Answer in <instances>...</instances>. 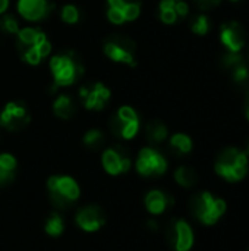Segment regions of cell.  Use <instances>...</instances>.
Returning a JSON list of instances; mask_svg holds the SVG:
<instances>
[{"label": "cell", "mask_w": 249, "mask_h": 251, "mask_svg": "<svg viewBox=\"0 0 249 251\" xmlns=\"http://www.w3.org/2000/svg\"><path fill=\"white\" fill-rule=\"evenodd\" d=\"M47 193L53 207L60 210L70 209L81 197L78 182L69 175H53L47 179Z\"/></svg>", "instance_id": "1"}, {"label": "cell", "mask_w": 249, "mask_h": 251, "mask_svg": "<svg viewBox=\"0 0 249 251\" xmlns=\"http://www.w3.org/2000/svg\"><path fill=\"white\" fill-rule=\"evenodd\" d=\"M214 169L227 182H238L244 179L248 174V154L236 147H227L217 156Z\"/></svg>", "instance_id": "2"}, {"label": "cell", "mask_w": 249, "mask_h": 251, "mask_svg": "<svg viewBox=\"0 0 249 251\" xmlns=\"http://www.w3.org/2000/svg\"><path fill=\"white\" fill-rule=\"evenodd\" d=\"M189 212L204 225H214L226 212V201L208 191L197 193L189 200Z\"/></svg>", "instance_id": "3"}, {"label": "cell", "mask_w": 249, "mask_h": 251, "mask_svg": "<svg viewBox=\"0 0 249 251\" xmlns=\"http://www.w3.org/2000/svg\"><path fill=\"white\" fill-rule=\"evenodd\" d=\"M50 71L56 87H68L75 84L84 74V66L70 53L56 54L50 60Z\"/></svg>", "instance_id": "4"}, {"label": "cell", "mask_w": 249, "mask_h": 251, "mask_svg": "<svg viewBox=\"0 0 249 251\" xmlns=\"http://www.w3.org/2000/svg\"><path fill=\"white\" fill-rule=\"evenodd\" d=\"M135 168L136 172L144 178H157L166 174L167 160L158 150L153 147H144L138 153Z\"/></svg>", "instance_id": "5"}, {"label": "cell", "mask_w": 249, "mask_h": 251, "mask_svg": "<svg viewBox=\"0 0 249 251\" xmlns=\"http://www.w3.org/2000/svg\"><path fill=\"white\" fill-rule=\"evenodd\" d=\"M104 54L113 62L135 66V43L122 34L110 35L103 44Z\"/></svg>", "instance_id": "6"}, {"label": "cell", "mask_w": 249, "mask_h": 251, "mask_svg": "<svg viewBox=\"0 0 249 251\" xmlns=\"http://www.w3.org/2000/svg\"><path fill=\"white\" fill-rule=\"evenodd\" d=\"M101 165L109 175L119 176L126 174L132 166V156L123 146H113L103 151Z\"/></svg>", "instance_id": "7"}, {"label": "cell", "mask_w": 249, "mask_h": 251, "mask_svg": "<svg viewBox=\"0 0 249 251\" xmlns=\"http://www.w3.org/2000/svg\"><path fill=\"white\" fill-rule=\"evenodd\" d=\"M166 241L175 251H189L194 246V232L183 219H173L166 228Z\"/></svg>", "instance_id": "8"}, {"label": "cell", "mask_w": 249, "mask_h": 251, "mask_svg": "<svg viewBox=\"0 0 249 251\" xmlns=\"http://www.w3.org/2000/svg\"><path fill=\"white\" fill-rule=\"evenodd\" d=\"M31 121L26 106L21 101H10L0 113V125L7 131H21Z\"/></svg>", "instance_id": "9"}, {"label": "cell", "mask_w": 249, "mask_h": 251, "mask_svg": "<svg viewBox=\"0 0 249 251\" xmlns=\"http://www.w3.org/2000/svg\"><path fill=\"white\" fill-rule=\"evenodd\" d=\"M106 213L97 204L82 206L75 215V224L85 232H97L106 225Z\"/></svg>", "instance_id": "10"}, {"label": "cell", "mask_w": 249, "mask_h": 251, "mask_svg": "<svg viewBox=\"0 0 249 251\" xmlns=\"http://www.w3.org/2000/svg\"><path fill=\"white\" fill-rule=\"evenodd\" d=\"M220 41L230 53H241L245 47L247 32L238 21L225 22L220 26Z\"/></svg>", "instance_id": "11"}, {"label": "cell", "mask_w": 249, "mask_h": 251, "mask_svg": "<svg viewBox=\"0 0 249 251\" xmlns=\"http://www.w3.org/2000/svg\"><path fill=\"white\" fill-rule=\"evenodd\" d=\"M79 97L88 110H103L110 99V90L103 82L87 84L79 88Z\"/></svg>", "instance_id": "12"}, {"label": "cell", "mask_w": 249, "mask_h": 251, "mask_svg": "<svg viewBox=\"0 0 249 251\" xmlns=\"http://www.w3.org/2000/svg\"><path fill=\"white\" fill-rule=\"evenodd\" d=\"M16 7L19 15L26 21H41L51 10L48 0H18Z\"/></svg>", "instance_id": "13"}, {"label": "cell", "mask_w": 249, "mask_h": 251, "mask_svg": "<svg viewBox=\"0 0 249 251\" xmlns=\"http://www.w3.org/2000/svg\"><path fill=\"white\" fill-rule=\"evenodd\" d=\"M175 200L170 194L161 191V190H151L145 194L144 197V204L148 213L153 216L163 215L170 206H173Z\"/></svg>", "instance_id": "14"}, {"label": "cell", "mask_w": 249, "mask_h": 251, "mask_svg": "<svg viewBox=\"0 0 249 251\" xmlns=\"http://www.w3.org/2000/svg\"><path fill=\"white\" fill-rule=\"evenodd\" d=\"M109 128L114 137L122 140H132L139 132V119L132 122H123L114 115L109 122Z\"/></svg>", "instance_id": "15"}, {"label": "cell", "mask_w": 249, "mask_h": 251, "mask_svg": "<svg viewBox=\"0 0 249 251\" xmlns=\"http://www.w3.org/2000/svg\"><path fill=\"white\" fill-rule=\"evenodd\" d=\"M53 112L57 118L65 119V121L73 118V115L76 112V104H75V100L72 99V96H69L68 93L59 94L53 103Z\"/></svg>", "instance_id": "16"}, {"label": "cell", "mask_w": 249, "mask_h": 251, "mask_svg": "<svg viewBox=\"0 0 249 251\" xmlns=\"http://www.w3.org/2000/svg\"><path fill=\"white\" fill-rule=\"evenodd\" d=\"M16 169H18L16 159L9 153H1L0 154V187L9 185L10 182H13Z\"/></svg>", "instance_id": "17"}, {"label": "cell", "mask_w": 249, "mask_h": 251, "mask_svg": "<svg viewBox=\"0 0 249 251\" xmlns=\"http://www.w3.org/2000/svg\"><path fill=\"white\" fill-rule=\"evenodd\" d=\"M167 135H169V129L166 124H163L158 119L148 122L145 126V137L151 144H161L163 141H166Z\"/></svg>", "instance_id": "18"}, {"label": "cell", "mask_w": 249, "mask_h": 251, "mask_svg": "<svg viewBox=\"0 0 249 251\" xmlns=\"http://www.w3.org/2000/svg\"><path fill=\"white\" fill-rule=\"evenodd\" d=\"M169 147L175 156H185V154L191 153V150H192V140L186 134L178 132L170 137Z\"/></svg>", "instance_id": "19"}, {"label": "cell", "mask_w": 249, "mask_h": 251, "mask_svg": "<svg viewBox=\"0 0 249 251\" xmlns=\"http://www.w3.org/2000/svg\"><path fill=\"white\" fill-rule=\"evenodd\" d=\"M65 219L62 218V215L56 210L53 213H50L44 222V231L47 235L56 238V237H60L63 232H65Z\"/></svg>", "instance_id": "20"}, {"label": "cell", "mask_w": 249, "mask_h": 251, "mask_svg": "<svg viewBox=\"0 0 249 251\" xmlns=\"http://www.w3.org/2000/svg\"><path fill=\"white\" fill-rule=\"evenodd\" d=\"M175 179L176 182L183 187V188H191L194 185H197L198 182V175L197 172L191 168V166H179L175 171Z\"/></svg>", "instance_id": "21"}, {"label": "cell", "mask_w": 249, "mask_h": 251, "mask_svg": "<svg viewBox=\"0 0 249 251\" xmlns=\"http://www.w3.org/2000/svg\"><path fill=\"white\" fill-rule=\"evenodd\" d=\"M82 143L88 150H100L106 143V135L103 131L94 128V129H90L84 134Z\"/></svg>", "instance_id": "22"}, {"label": "cell", "mask_w": 249, "mask_h": 251, "mask_svg": "<svg viewBox=\"0 0 249 251\" xmlns=\"http://www.w3.org/2000/svg\"><path fill=\"white\" fill-rule=\"evenodd\" d=\"M227 69L232 71V78L238 84H244V82H247L249 79V68L248 65L245 63L244 57H241L236 62H233Z\"/></svg>", "instance_id": "23"}, {"label": "cell", "mask_w": 249, "mask_h": 251, "mask_svg": "<svg viewBox=\"0 0 249 251\" xmlns=\"http://www.w3.org/2000/svg\"><path fill=\"white\" fill-rule=\"evenodd\" d=\"M210 18L205 13H198L191 21V31L197 35H205L210 31Z\"/></svg>", "instance_id": "24"}, {"label": "cell", "mask_w": 249, "mask_h": 251, "mask_svg": "<svg viewBox=\"0 0 249 251\" xmlns=\"http://www.w3.org/2000/svg\"><path fill=\"white\" fill-rule=\"evenodd\" d=\"M37 34H38V29L37 28H32V26H25V28H19L18 31V40H19V44L22 47H31L37 38Z\"/></svg>", "instance_id": "25"}, {"label": "cell", "mask_w": 249, "mask_h": 251, "mask_svg": "<svg viewBox=\"0 0 249 251\" xmlns=\"http://www.w3.org/2000/svg\"><path fill=\"white\" fill-rule=\"evenodd\" d=\"M60 16H62V21L69 24V25L78 24L79 19H81L79 9L75 4H65L62 7V10H60Z\"/></svg>", "instance_id": "26"}, {"label": "cell", "mask_w": 249, "mask_h": 251, "mask_svg": "<svg viewBox=\"0 0 249 251\" xmlns=\"http://www.w3.org/2000/svg\"><path fill=\"white\" fill-rule=\"evenodd\" d=\"M0 25H1L3 31L7 34H18V31H19V22L13 15H3Z\"/></svg>", "instance_id": "27"}, {"label": "cell", "mask_w": 249, "mask_h": 251, "mask_svg": "<svg viewBox=\"0 0 249 251\" xmlns=\"http://www.w3.org/2000/svg\"><path fill=\"white\" fill-rule=\"evenodd\" d=\"M125 21H135L141 13V3H126L122 7Z\"/></svg>", "instance_id": "28"}, {"label": "cell", "mask_w": 249, "mask_h": 251, "mask_svg": "<svg viewBox=\"0 0 249 251\" xmlns=\"http://www.w3.org/2000/svg\"><path fill=\"white\" fill-rule=\"evenodd\" d=\"M116 116H117L120 121H123V122H132V121H138V119H139L138 113H136L135 109L131 107V106H122V107L117 110Z\"/></svg>", "instance_id": "29"}, {"label": "cell", "mask_w": 249, "mask_h": 251, "mask_svg": "<svg viewBox=\"0 0 249 251\" xmlns=\"http://www.w3.org/2000/svg\"><path fill=\"white\" fill-rule=\"evenodd\" d=\"M23 59H25V62H28L29 65H38L41 60H43V57H41V54L37 51V49L35 47H25V53H23Z\"/></svg>", "instance_id": "30"}, {"label": "cell", "mask_w": 249, "mask_h": 251, "mask_svg": "<svg viewBox=\"0 0 249 251\" xmlns=\"http://www.w3.org/2000/svg\"><path fill=\"white\" fill-rule=\"evenodd\" d=\"M107 18L112 24L114 25H122L125 22V18H123V13L120 9H114V7H109L107 10Z\"/></svg>", "instance_id": "31"}, {"label": "cell", "mask_w": 249, "mask_h": 251, "mask_svg": "<svg viewBox=\"0 0 249 251\" xmlns=\"http://www.w3.org/2000/svg\"><path fill=\"white\" fill-rule=\"evenodd\" d=\"M194 3L197 4V7L200 10L207 12V10H211V9L217 7L222 3V0H194Z\"/></svg>", "instance_id": "32"}, {"label": "cell", "mask_w": 249, "mask_h": 251, "mask_svg": "<svg viewBox=\"0 0 249 251\" xmlns=\"http://www.w3.org/2000/svg\"><path fill=\"white\" fill-rule=\"evenodd\" d=\"M160 19L163 24L172 25L178 21V15L175 12V9H169V10H160Z\"/></svg>", "instance_id": "33"}, {"label": "cell", "mask_w": 249, "mask_h": 251, "mask_svg": "<svg viewBox=\"0 0 249 251\" xmlns=\"http://www.w3.org/2000/svg\"><path fill=\"white\" fill-rule=\"evenodd\" d=\"M175 12H176L178 18H185L189 13V4L185 0H176V3H175Z\"/></svg>", "instance_id": "34"}, {"label": "cell", "mask_w": 249, "mask_h": 251, "mask_svg": "<svg viewBox=\"0 0 249 251\" xmlns=\"http://www.w3.org/2000/svg\"><path fill=\"white\" fill-rule=\"evenodd\" d=\"M35 49H37V51L41 54V57L44 59V57H47V56L50 54V51H51V44H50V41L47 40V41H44L43 44L37 46Z\"/></svg>", "instance_id": "35"}, {"label": "cell", "mask_w": 249, "mask_h": 251, "mask_svg": "<svg viewBox=\"0 0 249 251\" xmlns=\"http://www.w3.org/2000/svg\"><path fill=\"white\" fill-rule=\"evenodd\" d=\"M175 3H176V0H160L158 9H160V10H169V9H175Z\"/></svg>", "instance_id": "36"}, {"label": "cell", "mask_w": 249, "mask_h": 251, "mask_svg": "<svg viewBox=\"0 0 249 251\" xmlns=\"http://www.w3.org/2000/svg\"><path fill=\"white\" fill-rule=\"evenodd\" d=\"M147 226H148L150 231H157V229H158V222L153 218V219H150V221L147 222Z\"/></svg>", "instance_id": "37"}, {"label": "cell", "mask_w": 249, "mask_h": 251, "mask_svg": "<svg viewBox=\"0 0 249 251\" xmlns=\"http://www.w3.org/2000/svg\"><path fill=\"white\" fill-rule=\"evenodd\" d=\"M9 7V0H0V15H3Z\"/></svg>", "instance_id": "38"}, {"label": "cell", "mask_w": 249, "mask_h": 251, "mask_svg": "<svg viewBox=\"0 0 249 251\" xmlns=\"http://www.w3.org/2000/svg\"><path fill=\"white\" fill-rule=\"evenodd\" d=\"M244 106H245L244 107L245 109V116H247V119L249 121V93L247 94V97H245V104Z\"/></svg>", "instance_id": "39"}, {"label": "cell", "mask_w": 249, "mask_h": 251, "mask_svg": "<svg viewBox=\"0 0 249 251\" xmlns=\"http://www.w3.org/2000/svg\"><path fill=\"white\" fill-rule=\"evenodd\" d=\"M229 1H232V3H238V1H241V0H229Z\"/></svg>", "instance_id": "40"}, {"label": "cell", "mask_w": 249, "mask_h": 251, "mask_svg": "<svg viewBox=\"0 0 249 251\" xmlns=\"http://www.w3.org/2000/svg\"><path fill=\"white\" fill-rule=\"evenodd\" d=\"M247 154H249V144H248V150H247Z\"/></svg>", "instance_id": "41"}, {"label": "cell", "mask_w": 249, "mask_h": 251, "mask_svg": "<svg viewBox=\"0 0 249 251\" xmlns=\"http://www.w3.org/2000/svg\"><path fill=\"white\" fill-rule=\"evenodd\" d=\"M248 251H249V250H248Z\"/></svg>", "instance_id": "42"}]
</instances>
